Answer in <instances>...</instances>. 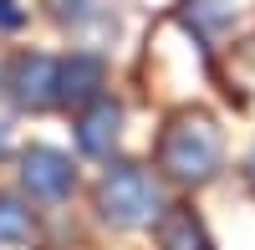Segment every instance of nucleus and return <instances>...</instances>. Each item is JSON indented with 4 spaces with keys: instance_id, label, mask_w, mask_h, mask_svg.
<instances>
[{
    "instance_id": "1",
    "label": "nucleus",
    "mask_w": 255,
    "mask_h": 250,
    "mask_svg": "<svg viewBox=\"0 0 255 250\" xmlns=\"http://www.w3.org/2000/svg\"><path fill=\"white\" fill-rule=\"evenodd\" d=\"M158 174L179 189H204L225 163V128L215 113L204 108H179L168 113L163 133H158Z\"/></svg>"
},
{
    "instance_id": "2",
    "label": "nucleus",
    "mask_w": 255,
    "mask_h": 250,
    "mask_svg": "<svg viewBox=\"0 0 255 250\" xmlns=\"http://www.w3.org/2000/svg\"><path fill=\"white\" fill-rule=\"evenodd\" d=\"M92 204H97L102 225H113V230H143V225H153L163 215L158 174H148L133 158H113L92 189Z\"/></svg>"
},
{
    "instance_id": "3",
    "label": "nucleus",
    "mask_w": 255,
    "mask_h": 250,
    "mask_svg": "<svg viewBox=\"0 0 255 250\" xmlns=\"http://www.w3.org/2000/svg\"><path fill=\"white\" fill-rule=\"evenodd\" d=\"M56 77H61L56 56H46V51H15L5 61L0 87L10 92V102L20 113H46V108H56Z\"/></svg>"
},
{
    "instance_id": "4",
    "label": "nucleus",
    "mask_w": 255,
    "mask_h": 250,
    "mask_svg": "<svg viewBox=\"0 0 255 250\" xmlns=\"http://www.w3.org/2000/svg\"><path fill=\"white\" fill-rule=\"evenodd\" d=\"M15 174H20V189H26L31 199H46V204L67 199L77 189V163L61 148H46V143H31V148L20 153V169Z\"/></svg>"
},
{
    "instance_id": "5",
    "label": "nucleus",
    "mask_w": 255,
    "mask_h": 250,
    "mask_svg": "<svg viewBox=\"0 0 255 250\" xmlns=\"http://www.w3.org/2000/svg\"><path fill=\"white\" fill-rule=\"evenodd\" d=\"M102 87H108V61H102L97 51H72L61 56V77H56V108H87V102L102 97Z\"/></svg>"
},
{
    "instance_id": "6",
    "label": "nucleus",
    "mask_w": 255,
    "mask_h": 250,
    "mask_svg": "<svg viewBox=\"0 0 255 250\" xmlns=\"http://www.w3.org/2000/svg\"><path fill=\"white\" fill-rule=\"evenodd\" d=\"M77 148L87 153V158H113L118 148V138H123V102L102 92L97 102H87V108L77 113Z\"/></svg>"
},
{
    "instance_id": "7",
    "label": "nucleus",
    "mask_w": 255,
    "mask_h": 250,
    "mask_svg": "<svg viewBox=\"0 0 255 250\" xmlns=\"http://www.w3.org/2000/svg\"><path fill=\"white\" fill-rule=\"evenodd\" d=\"M153 240H158V250H215L204 220L189 204H163V215L153 220Z\"/></svg>"
},
{
    "instance_id": "8",
    "label": "nucleus",
    "mask_w": 255,
    "mask_h": 250,
    "mask_svg": "<svg viewBox=\"0 0 255 250\" xmlns=\"http://www.w3.org/2000/svg\"><path fill=\"white\" fill-rule=\"evenodd\" d=\"M235 15H240L235 0H179V10H174V20H179V26H189L199 41L225 36L230 26H235Z\"/></svg>"
},
{
    "instance_id": "9",
    "label": "nucleus",
    "mask_w": 255,
    "mask_h": 250,
    "mask_svg": "<svg viewBox=\"0 0 255 250\" xmlns=\"http://www.w3.org/2000/svg\"><path fill=\"white\" fill-rule=\"evenodd\" d=\"M36 240V215L20 194H0V245H31Z\"/></svg>"
},
{
    "instance_id": "10",
    "label": "nucleus",
    "mask_w": 255,
    "mask_h": 250,
    "mask_svg": "<svg viewBox=\"0 0 255 250\" xmlns=\"http://www.w3.org/2000/svg\"><path fill=\"white\" fill-rule=\"evenodd\" d=\"M56 26L67 31H87V26H108V0H51Z\"/></svg>"
},
{
    "instance_id": "11",
    "label": "nucleus",
    "mask_w": 255,
    "mask_h": 250,
    "mask_svg": "<svg viewBox=\"0 0 255 250\" xmlns=\"http://www.w3.org/2000/svg\"><path fill=\"white\" fill-rule=\"evenodd\" d=\"M26 26V5L20 0H0V31H20Z\"/></svg>"
},
{
    "instance_id": "12",
    "label": "nucleus",
    "mask_w": 255,
    "mask_h": 250,
    "mask_svg": "<svg viewBox=\"0 0 255 250\" xmlns=\"http://www.w3.org/2000/svg\"><path fill=\"white\" fill-rule=\"evenodd\" d=\"M5 153H10V118L0 113V163H5Z\"/></svg>"
},
{
    "instance_id": "13",
    "label": "nucleus",
    "mask_w": 255,
    "mask_h": 250,
    "mask_svg": "<svg viewBox=\"0 0 255 250\" xmlns=\"http://www.w3.org/2000/svg\"><path fill=\"white\" fill-rule=\"evenodd\" d=\"M240 174H245V184H250V194H255V143H250V153H245V169H240Z\"/></svg>"
},
{
    "instance_id": "14",
    "label": "nucleus",
    "mask_w": 255,
    "mask_h": 250,
    "mask_svg": "<svg viewBox=\"0 0 255 250\" xmlns=\"http://www.w3.org/2000/svg\"><path fill=\"white\" fill-rule=\"evenodd\" d=\"M245 61H255V36H250V41H245Z\"/></svg>"
}]
</instances>
